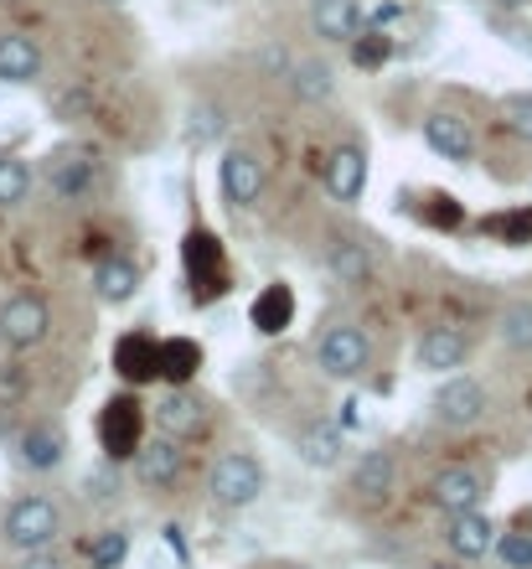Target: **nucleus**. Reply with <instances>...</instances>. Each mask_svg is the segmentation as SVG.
<instances>
[{"label": "nucleus", "mask_w": 532, "mask_h": 569, "mask_svg": "<svg viewBox=\"0 0 532 569\" xmlns=\"http://www.w3.org/2000/svg\"><path fill=\"white\" fill-rule=\"evenodd\" d=\"M290 89H295V99H305V104H321V99L337 93V78H331V68H325L321 58H300Z\"/></svg>", "instance_id": "cd10ccee"}, {"label": "nucleus", "mask_w": 532, "mask_h": 569, "mask_svg": "<svg viewBox=\"0 0 532 569\" xmlns=\"http://www.w3.org/2000/svg\"><path fill=\"white\" fill-rule=\"evenodd\" d=\"M222 109L218 104H192V114H187V146L192 150H208L212 140L222 136Z\"/></svg>", "instance_id": "473e14b6"}, {"label": "nucleus", "mask_w": 532, "mask_h": 569, "mask_svg": "<svg viewBox=\"0 0 532 569\" xmlns=\"http://www.w3.org/2000/svg\"><path fill=\"white\" fill-rule=\"evenodd\" d=\"M300 456H305L311 466H337L341 461V435L337 430H321V425L300 430Z\"/></svg>", "instance_id": "72a5a7b5"}, {"label": "nucleus", "mask_w": 532, "mask_h": 569, "mask_svg": "<svg viewBox=\"0 0 532 569\" xmlns=\"http://www.w3.org/2000/svg\"><path fill=\"white\" fill-rule=\"evenodd\" d=\"M31 161L16 150H0V212H16L31 197Z\"/></svg>", "instance_id": "bb28decb"}, {"label": "nucleus", "mask_w": 532, "mask_h": 569, "mask_svg": "<svg viewBox=\"0 0 532 569\" xmlns=\"http://www.w3.org/2000/svg\"><path fill=\"white\" fill-rule=\"evenodd\" d=\"M315 368L337 383H357V378L372 373V337L352 321H337L315 337Z\"/></svg>", "instance_id": "7ed1b4c3"}, {"label": "nucleus", "mask_w": 532, "mask_h": 569, "mask_svg": "<svg viewBox=\"0 0 532 569\" xmlns=\"http://www.w3.org/2000/svg\"><path fill=\"white\" fill-rule=\"evenodd\" d=\"M295 311H300L295 284L274 280V284H264V290L253 296V306H249V321H253V331H259V337H280V331H290V327H295Z\"/></svg>", "instance_id": "412c9836"}, {"label": "nucleus", "mask_w": 532, "mask_h": 569, "mask_svg": "<svg viewBox=\"0 0 532 569\" xmlns=\"http://www.w3.org/2000/svg\"><path fill=\"white\" fill-rule=\"evenodd\" d=\"M155 430L165 440H197V435L212 430V409L197 389H165L155 399Z\"/></svg>", "instance_id": "9d476101"}, {"label": "nucleus", "mask_w": 532, "mask_h": 569, "mask_svg": "<svg viewBox=\"0 0 532 569\" xmlns=\"http://www.w3.org/2000/svg\"><path fill=\"white\" fill-rule=\"evenodd\" d=\"M202 342L197 337H161V352H155V378H161L165 389H192L197 373H202Z\"/></svg>", "instance_id": "f3484780"}, {"label": "nucleus", "mask_w": 532, "mask_h": 569, "mask_svg": "<svg viewBox=\"0 0 532 569\" xmlns=\"http://www.w3.org/2000/svg\"><path fill=\"white\" fill-rule=\"evenodd\" d=\"M155 352H161V342L150 337V331H124V337H114V352H109V362H114V373L130 383V389H140V383H155Z\"/></svg>", "instance_id": "a211bd4d"}, {"label": "nucleus", "mask_w": 532, "mask_h": 569, "mask_svg": "<svg viewBox=\"0 0 532 569\" xmlns=\"http://www.w3.org/2000/svg\"><path fill=\"white\" fill-rule=\"evenodd\" d=\"M218 192L233 212H249L264 197V161L249 146H228L218 161Z\"/></svg>", "instance_id": "6e6552de"}, {"label": "nucleus", "mask_w": 532, "mask_h": 569, "mask_svg": "<svg viewBox=\"0 0 532 569\" xmlns=\"http://www.w3.org/2000/svg\"><path fill=\"white\" fill-rule=\"evenodd\" d=\"M393 487H399V456L393 450H362L352 466V477H347V492L362 502V508H383L388 497H393Z\"/></svg>", "instance_id": "f8f14e48"}, {"label": "nucleus", "mask_w": 532, "mask_h": 569, "mask_svg": "<svg viewBox=\"0 0 532 569\" xmlns=\"http://www.w3.org/2000/svg\"><path fill=\"white\" fill-rule=\"evenodd\" d=\"M93 177H99V166H93L89 150H58V156L47 161V187H52V197H62V202H78V197L93 187Z\"/></svg>", "instance_id": "5701e85b"}, {"label": "nucleus", "mask_w": 532, "mask_h": 569, "mask_svg": "<svg viewBox=\"0 0 532 569\" xmlns=\"http://www.w3.org/2000/svg\"><path fill=\"white\" fill-rule=\"evenodd\" d=\"M496 331L512 352H532V300H512L502 316H496Z\"/></svg>", "instance_id": "7c9ffc66"}, {"label": "nucleus", "mask_w": 532, "mask_h": 569, "mask_svg": "<svg viewBox=\"0 0 532 569\" xmlns=\"http://www.w3.org/2000/svg\"><path fill=\"white\" fill-rule=\"evenodd\" d=\"M325 264H331V274H337L341 284H368V274H372V243L357 239V233H347V239L331 243Z\"/></svg>", "instance_id": "a878e982"}, {"label": "nucleus", "mask_w": 532, "mask_h": 569, "mask_svg": "<svg viewBox=\"0 0 532 569\" xmlns=\"http://www.w3.org/2000/svg\"><path fill=\"white\" fill-rule=\"evenodd\" d=\"M444 549L471 565V559H486L496 549V523L486 512H460V518H444Z\"/></svg>", "instance_id": "6ab92c4d"}, {"label": "nucleus", "mask_w": 532, "mask_h": 569, "mask_svg": "<svg viewBox=\"0 0 532 569\" xmlns=\"http://www.w3.org/2000/svg\"><path fill=\"white\" fill-rule=\"evenodd\" d=\"M47 337H52V306H47V296L21 290V296H11L0 306V342H6V352H31Z\"/></svg>", "instance_id": "423d86ee"}, {"label": "nucleus", "mask_w": 532, "mask_h": 569, "mask_svg": "<svg viewBox=\"0 0 532 569\" xmlns=\"http://www.w3.org/2000/svg\"><path fill=\"white\" fill-rule=\"evenodd\" d=\"M424 146L450 166H471L475 161V130H471V120H460L455 109H434V114H424Z\"/></svg>", "instance_id": "4468645a"}, {"label": "nucleus", "mask_w": 532, "mask_h": 569, "mask_svg": "<svg viewBox=\"0 0 532 569\" xmlns=\"http://www.w3.org/2000/svg\"><path fill=\"white\" fill-rule=\"evenodd\" d=\"M368 177H372L368 150L357 146V140H347V146H337L331 156H325L321 181H325V192H331V202H341V208H357V202H362Z\"/></svg>", "instance_id": "9b49d317"}, {"label": "nucleus", "mask_w": 532, "mask_h": 569, "mask_svg": "<svg viewBox=\"0 0 532 569\" xmlns=\"http://www.w3.org/2000/svg\"><path fill=\"white\" fill-rule=\"evenodd\" d=\"M181 264H187L197 306L228 296V284H233L228 280V254H222V239L212 228H187V239H181Z\"/></svg>", "instance_id": "20e7f679"}, {"label": "nucleus", "mask_w": 532, "mask_h": 569, "mask_svg": "<svg viewBox=\"0 0 532 569\" xmlns=\"http://www.w3.org/2000/svg\"><path fill=\"white\" fill-rule=\"evenodd\" d=\"M16 569H73V565H68V555H58V549H37V555H21Z\"/></svg>", "instance_id": "c9c22d12"}, {"label": "nucleus", "mask_w": 532, "mask_h": 569, "mask_svg": "<svg viewBox=\"0 0 532 569\" xmlns=\"http://www.w3.org/2000/svg\"><path fill=\"white\" fill-rule=\"evenodd\" d=\"M475 228H481L486 239H496L502 249H532V202H518V208H502V212H486Z\"/></svg>", "instance_id": "393cba45"}, {"label": "nucleus", "mask_w": 532, "mask_h": 569, "mask_svg": "<svg viewBox=\"0 0 532 569\" xmlns=\"http://www.w3.org/2000/svg\"><path fill=\"white\" fill-rule=\"evenodd\" d=\"M424 569H460V565H424Z\"/></svg>", "instance_id": "58836bf2"}, {"label": "nucleus", "mask_w": 532, "mask_h": 569, "mask_svg": "<svg viewBox=\"0 0 532 569\" xmlns=\"http://www.w3.org/2000/svg\"><path fill=\"white\" fill-rule=\"evenodd\" d=\"M434 202H440V208L429 212V223H434V228H460V218H465V212H460L455 197H434Z\"/></svg>", "instance_id": "e433bc0d"}, {"label": "nucleus", "mask_w": 532, "mask_h": 569, "mask_svg": "<svg viewBox=\"0 0 532 569\" xmlns=\"http://www.w3.org/2000/svg\"><path fill=\"white\" fill-rule=\"evenodd\" d=\"M368 27L362 0H311V31L331 47H347L357 31Z\"/></svg>", "instance_id": "aec40b11"}, {"label": "nucleus", "mask_w": 532, "mask_h": 569, "mask_svg": "<svg viewBox=\"0 0 532 569\" xmlns=\"http://www.w3.org/2000/svg\"><path fill=\"white\" fill-rule=\"evenodd\" d=\"M16 461L27 466V471H37V477L58 471L68 461V430L52 420H31L27 430L16 435Z\"/></svg>", "instance_id": "2eb2a0df"}, {"label": "nucleus", "mask_w": 532, "mask_h": 569, "mask_svg": "<svg viewBox=\"0 0 532 569\" xmlns=\"http://www.w3.org/2000/svg\"><path fill=\"white\" fill-rule=\"evenodd\" d=\"M42 78V47L27 31H0V83L27 89Z\"/></svg>", "instance_id": "4be33fe9"}, {"label": "nucleus", "mask_w": 532, "mask_h": 569, "mask_svg": "<svg viewBox=\"0 0 532 569\" xmlns=\"http://www.w3.org/2000/svg\"><path fill=\"white\" fill-rule=\"evenodd\" d=\"M486 6H502V11H518V6H528V0H486Z\"/></svg>", "instance_id": "4c0bfd02"}, {"label": "nucleus", "mask_w": 532, "mask_h": 569, "mask_svg": "<svg viewBox=\"0 0 532 569\" xmlns=\"http://www.w3.org/2000/svg\"><path fill=\"white\" fill-rule=\"evenodd\" d=\"M491 497L486 471L475 466H444L440 477L429 481V502L444 512V518H460V512H481Z\"/></svg>", "instance_id": "1a4fd4ad"}, {"label": "nucleus", "mask_w": 532, "mask_h": 569, "mask_svg": "<svg viewBox=\"0 0 532 569\" xmlns=\"http://www.w3.org/2000/svg\"><path fill=\"white\" fill-rule=\"evenodd\" d=\"M62 539V508L47 492L16 497L11 508L0 512V543L16 555H37V549H58Z\"/></svg>", "instance_id": "f257e3e1"}, {"label": "nucleus", "mask_w": 532, "mask_h": 569, "mask_svg": "<svg viewBox=\"0 0 532 569\" xmlns=\"http://www.w3.org/2000/svg\"><path fill=\"white\" fill-rule=\"evenodd\" d=\"M208 497L222 512H243L264 497V461L253 450H228L208 471Z\"/></svg>", "instance_id": "f03ea898"}, {"label": "nucleus", "mask_w": 532, "mask_h": 569, "mask_svg": "<svg viewBox=\"0 0 532 569\" xmlns=\"http://www.w3.org/2000/svg\"><path fill=\"white\" fill-rule=\"evenodd\" d=\"M502 114H506V124H512V136L532 140V93H506Z\"/></svg>", "instance_id": "f704fd0d"}, {"label": "nucleus", "mask_w": 532, "mask_h": 569, "mask_svg": "<svg viewBox=\"0 0 532 569\" xmlns=\"http://www.w3.org/2000/svg\"><path fill=\"white\" fill-rule=\"evenodd\" d=\"M83 559H89V569H119L124 559H130V533H124V528H104V533H93L89 549H83Z\"/></svg>", "instance_id": "c756f323"}, {"label": "nucleus", "mask_w": 532, "mask_h": 569, "mask_svg": "<svg viewBox=\"0 0 532 569\" xmlns=\"http://www.w3.org/2000/svg\"><path fill=\"white\" fill-rule=\"evenodd\" d=\"M491 555L502 559V569H532V528H496V549Z\"/></svg>", "instance_id": "2f4dec72"}, {"label": "nucleus", "mask_w": 532, "mask_h": 569, "mask_svg": "<svg viewBox=\"0 0 532 569\" xmlns=\"http://www.w3.org/2000/svg\"><path fill=\"white\" fill-rule=\"evenodd\" d=\"M93 296L104 300V306H130L140 296V264L130 254H109L99 259V270H93Z\"/></svg>", "instance_id": "b1692460"}, {"label": "nucleus", "mask_w": 532, "mask_h": 569, "mask_svg": "<svg viewBox=\"0 0 532 569\" xmlns=\"http://www.w3.org/2000/svg\"><path fill=\"white\" fill-rule=\"evenodd\" d=\"M145 446V405L134 393H114L104 409H99V450L104 461H134V450Z\"/></svg>", "instance_id": "39448f33"}, {"label": "nucleus", "mask_w": 532, "mask_h": 569, "mask_svg": "<svg viewBox=\"0 0 532 569\" xmlns=\"http://www.w3.org/2000/svg\"><path fill=\"white\" fill-rule=\"evenodd\" d=\"M486 409H491V393L465 373H450L440 389H434V399H429V415H434V425H444V430H471V425L486 420Z\"/></svg>", "instance_id": "0eeeda50"}, {"label": "nucleus", "mask_w": 532, "mask_h": 569, "mask_svg": "<svg viewBox=\"0 0 532 569\" xmlns=\"http://www.w3.org/2000/svg\"><path fill=\"white\" fill-rule=\"evenodd\" d=\"M347 52H352V62L362 68V73H378V68L393 58V37H388V31H378V27H362L352 42H347Z\"/></svg>", "instance_id": "c85d7f7f"}, {"label": "nucleus", "mask_w": 532, "mask_h": 569, "mask_svg": "<svg viewBox=\"0 0 532 569\" xmlns=\"http://www.w3.org/2000/svg\"><path fill=\"white\" fill-rule=\"evenodd\" d=\"M414 362L424 373H455V368L471 362V337L460 327H450V321L424 327V337H419V347H414Z\"/></svg>", "instance_id": "dca6fc26"}, {"label": "nucleus", "mask_w": 532, "mask_h": 569, "mask_svg": "<svg viewBox=\"0 0 532 569\" xmlns=\"http://www.w3.org/2000/svg\"><path fill=\"white\" fill-rule=\"evenodd\" d=\"M290 569H300V565H290Z\"/></svg>", "instance_id": "ea45409f"}, {"label": "nucleus", "mask_w": 532, "mask_h": 569, "mask_svg": "<svg viewBox=\"0 0 532 569\" xmlns=\"http://www.w3.org/2000/svg\"><path fill=\"white\" fill-rule=\"evenodd\" d=\"M134 481L145 487V492H171L181 481V471H187V450H181V440H165V435H155V440H145V446L134 450Z\"/></svg>", "instance_id": "ddd939ff"}]
</instances>
